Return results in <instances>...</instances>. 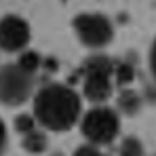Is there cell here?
Returning <instances> with one entry per match:
<instances>
[{
	"label": "cell",
	"instance_id": "cell-1",
	"mask_svg": "<svg viewBox=\"0 0 156 156\" xmlns=\"http://www.w3.org/2000/svg\"><path fill=\"white\" fill-rule=\"evenodd\" d=\"M80 97L66 84H47L34 97V118L49 131H68L80 118Z\"/></svg>",
	"mask_w": 156,
	"mask_h": 156
},
{
	"label": "cell",
	"instance_id": "cell-2",
	"mask_svg": "<svg viewBox=\"0 0 156 156\" xmlns=\"http://www.w3.org/2000/svg\"><path fill=\"white\" fill-rule=\"evenodd\" d=\"M114 63L105 55H93L82 66V91L87 99L101 104L112 95Z\"/></svg>",
	"mask_w": 156,
	"mask_h": 156
},
{
	"label": "cell",
	"instance_id": "cell-3",
	"mask_svg": "<svg viewBox=\"0 0 156 156\" xmlns=\"http://www.w3.org/2000/svg\"><path fill=\"white\" fill-rule=\"evenodd\" d=\"M80 129H82V135L91 141V146H108L118 137L120 120L112 108L97 105L82 116Z\"/></svg>",
	"mask_w": 156,
	"mask_h": 156
},
{
	"label": "cell",
	"instance_id": "cell-4",
	"mask_svg": "<svg viewBox=\"0 0 156 156\" xmlns=\"http://www.w3.org/2000/svg\"><path fill=\"white\" fill-rule=\"evenodd\" d=\"M34 74L26 72L19 63H6L0 68V104L21 105L32 95Z\"/></svg>",
	"mask_w": 156,
	"mask_h": 156
},
{
	"label": "cell",
	"instance_id": "cell-5",
	"mask_svg": "<svg viewBox=\"0 0 156 156\" xmlns=\"http://www.w3.org/2000/svg\"><path fill=\"white\" fill-rule=\"evenodd\" d=\"M74 30H76V36L80 38V42L87 44V47H93V49L105 47L114 36L110 19L99 15V13H82V15H78L74 19Z\"/></svg>",
	"mask_w": 156,
	"mask_h": 156
},
{
	"label": "cell",
	"instance_id": "cell-6",
	"mask_svg": "<svg viewBox=\"0 0 156 156\" xmlns=\"http://www.w3.org/2000/svg\"><path fill=\"white\" fill-rule=\"evenodd\" d=\"M30 42V26L17 15H6L0 19V49L15 53L26 49Z\"/></svg>",
	"mask_w": 156,
	"mask_h": 156
},
{
	"label": "cell",
	"instance_id": "cell-7",
	"mask_svg": "<svg viewBox=\"0 0 156 156\" xmlns=\"http://www.w3.org/2000/svg\"><path fill=\"white\" fill-rule=\"evenodd\" d=\"M21 137H23V150L30 154H40V152L47 150V135L42 131L34 129L26 135H21Z\"/></svg>",
	"mask_w": 156,
	"mask_h": 156
},
{
	"label": "cell",
	"instance_id": "cell-8",
	"mask_svg": "<svg viewBox=\"0 0 156 156\" xmlns=\"http://www.w3.org/2000/svg\"><path fill=\"white\" fill-rule=\"evenodd\" d=\"M118 105H120V110H122L125 114H135V112H139V108H141V99H139V95L133 93V91H122L120 97H118Z\"/></svg>",
	"mask_w": 156,
	"mask_h": 156
},
{
	"label": "cell",
	"instance_id": "cell-9",
	"mask_svg": "<svg viewBox=\"0 0 156 156\" xmlns=\"http://www.w3.org/2000/svg\"><path fill=\"white\" fill-rule=\"evenodd\" d=\"M120 156H144V144L137 137H125L120 141Z\"/></svg>",
	"mask_w": 156,
	"mask_h": 156
},
{
	"label": "cell",
	"instance_id": "cell-10",
	"mask_svg": "<svg viewBox=\"0 0 156 156\" xmlns=\"http://www.w3.org/2000/svg\"><path fill=\"white\" fill-rule=\"evenodd\" d=\"M26 72H30V74H36V70L40 68V57L36 55V53H23L21 57H19V61H17Z\"/></svg>",
	"mask_w": 156,
	"mask_h": 156
},
{
	"label": "cell",
	"instance_id": "cell-11",
	"mask_svg": "<svg viewBox=\"0 0 156 156\" xmlns=\"http://www.w3.org/2000/svg\"><path fill=\"white\" fill-rule=\"evenodd\" d=\"M114 78H116L118 84H129L131 80H133V68H131L129 63L114 66Z\"/></svg>",
	"mask_w": 156,
	"mask_h": 156
},
{
	"label": "cell",
	"instance_id": "cell-12",
	"mask_svg": "<svg viewBox=\"0 0 156 156\" xmlns=\"http://www.w3.org/2000/svg\"><path fill=\"white\" fill-rule=\"evenodd\" d=\"M15 129H17V133L26 135V133H30V131L36 129V118L30 116V114H21V116H17V120H15Z\"/></svg>",
	"mask_w": 156,
	"mask_h": 156
},
{
	"label": "cell",
	"instance_id": "cell-13",
	"mask_svg": "<svg viewBox=\"0 0 156 156\" xmlns=\"http://www.w3.org/2000/svg\"><path fill=\"white\" fill-rule=\"evenodd\" d=\"M74 156H105V154H101L95 146H80L74 152Z\"/></svg>",
	"mask_w": 156,
	"mask_h": 156
},
{
	"label": "cell",
	"instance_id": "cell-14",
	"mask_svg": "<svg viewBox=\"0 0 156 156\" xmlns=\"http://www.w3.org/2000/svg\"><path fill=\"white\" fill-rule=\"evenodd\" d=\"M4 148H6V127H4V122L0 120V154L4 152Z\"/></svg>",
	"mask_w": 156,
	"mask_h": 156
},
{
	"label": "cell",
	"instance_id": "cell-15",
	"mask_svg": "<svg viewBox=\"0 0 156 156\" xmlns=\"http://www.w3.org/2000/svg\"><path fill=\"white\" fill-rule=\"evenodd\" d=\"M150 66H152V72H154V76H156V40H154V44H152V55H150Z\"/></svg>",
	"mask_w": 156,
	"mask_h": 156
},
{
	"label": "cell",
	"instance_id": "cell-16",
	"mask_svg": "<svg viewBox=\"0 0 156 156\" xmlns=\"http://www.w3.org/2000/svg\"><path fill=\"white\" fill-rule=\"evenodd\" d=\"M53 156H61V154H53Z\"/></svg>",
	"mask_w": 156,
	"mask_h": 156
}]
</instances>
